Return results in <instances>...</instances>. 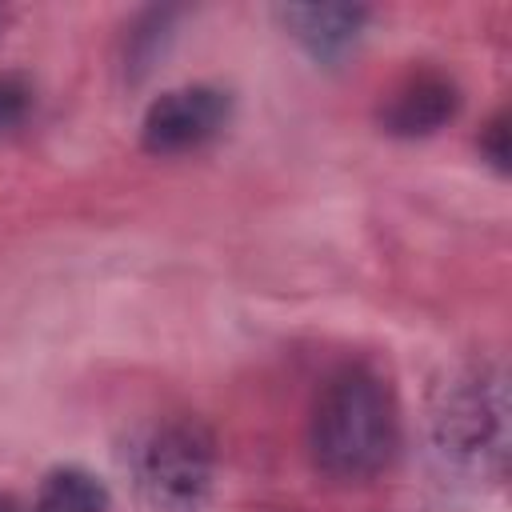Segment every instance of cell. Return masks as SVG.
<instances>
[{"label": "cell", "instance_id": "cell-7", "mask_svg": "<svg viewBox=\"0 0 512 512\" xmlns=\"http://www.w3.org/2000/svg\"><path fill=\"white\" fill-rule=\"evenodd\" d=\"M28 512H112V492L84 464H56L40 476Z\"/></svg>", "mask_w": 512, "mask_h": 512}, {"label": "cell", "instance_id": "cell-12", "mask_svg": "<svg viewBox=\"0 0 512 512\" xmlns=\"http://www.w3.org/2000/svg\"><path fill=\"white\" fill-rule=\"evenodd\" d=\"M0 24H4V20H0Z\"/></svg>", "mask_w": 512, "mask_h": 512}, {"label": "cell", "instance_id": "cell-8", "mask_svg": "<svg viewBox=\"0 0 512 512\" xmlns=\"http://www.w3.org/2000/svg\"><path fill=\"white\" fill-rule=\"evenodd\" d=\"M172 20H176L172 8H148L128 24V32H124V72H128V80H140L156 64L164 44L172 40Z\"/></svg>", "mask_w": 512, "mask_h": 512}, {"label": "cell", "instance_id": "cell-5", "mask_svg": "<svg viewBox=\"0 0 512 512\" xmlns=\"http://www.w3.org/2000/svg\"><path fill=\"white\" fill-rule=\"evenodd\" d=\"M464 92L452 72L436 64H412L404 68L376 100V124L384 136L396 140H424L448 128L460 116Z\"/></svg>", "mask_w": 512, "mask_h": 512}, {"label": "cell", "instance_id": "cell-11", "mask_svg": "<svg viewBox=\"0 0 512 512\" xmlns=\"http://www.w3.org/2000/svg\"><path fill=\"white\" fill-rule=\"evenodd\" d=\"M0 512H28V504H20L16 496H8V492H0Z\"/></svg>", "mask_w": 512, "mask_h": 512}, {"label": "cell", "instance_id": "cell-6", "mask_svg": "<svg viewBox=\"0 0 512 512\" xmlns=\"http://www.w3.org/2000/svg\"><path fill=\"white\" fill-rule=\"evenodd\" d=\"M276 20L316 64L332 68L356 52L372 12L364 4H280Z\"/></svg>", "mask_w": 512, "mask_h": 512}, {"label": "cell", "instance_id": "cell-3", "mask_svg": "<svg viewBox=\"0 0 512 512\" xmlns=\"http://www.w3.org/2000/svg\"><path fill=\"white\" fill-rule=\"evenodd\" d=\"M128 468L152 512H204L220 472L216 432L192 412L160 416L136 436Z\"/></svg>", "mask_w": 512, "mask_h": 512}, {"label": "cell", "instance_id": "cell-1", "mask_svg": "<svg viewBox=\"0 0 512 512\" xmlns=\"http://www.w3.org/2000/svg\"><path fill=\"white\" fill-rule=\"evenodd\" d=\"M400 448V404L388 376L364 360L332 368L308 408L312 468L336 484L380 476Z\"/></svg>", "mask_w": 512, "mask_h": 512}, {"label": "cell", "instance_id": "cell-2", "mask_svg": "<svg viewBox=\"0 0 512 512\" xmlns=\"http://www.w3.org/2000/svg\"><path fill=\"white\" fill-rule=\"evenodd\" d=\"M428 436L444 464L500 484L508 472V380L492 360L452 368L428 404Z\"/></svg>", "mask_w": 512, "mask_h": 512}, {"label": "cell", "instance_id": "cell-4", "mask_svg": "<svg viewBox=\"0 0 512 512\" xmlns=\"http://www.w3.org/2000/svg\"><path fill=\"white\" fill-rule=\"evenodd\" d=\"M232 120V92L208 80L164 88L140 116V148L148 156H192L208 148Z\"/></svg>", "mask_w": 512, "mask_h": 512}, {"label": "cell", "instance_id": "cell-9", "mask_svg": "<svg viewBox=\"0 0 512 512\" xmlns=\"http://www.w3.org/2000/svg\"><path fill=\"white\" fill-rule=\"evenodd\" d=\"M36 108V88L20 72H0V132L20 128Z\"/></svg>", "mask_w": 512, "mask_h": 512}, {"label": "cell", "instance_id": "cell-10", "mask_svg": "<svg viewBox=\"0 0 512 512\" xmlns=\"http://www.w3.org/2000/svg\"><path fill=\"white\" fill-rule=\"evenodd\" d=\"M476 148H480V156H484L496 172H508L512 148H508V112H504V108L484 120V128H480V136H476Z\"/></svg>", "mask_w": 512, "mask_h": 512}]
</instances>
